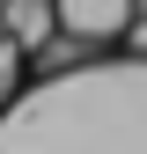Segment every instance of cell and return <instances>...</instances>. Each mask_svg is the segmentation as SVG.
<instances>
[{
    "instance_id": "5b68a950",
    "label": "cell",
    "mask_w": 147,
    "mask_h": 154,
    "mask_svg": "<svg viewBox=\"0 0 147 154\" xmlns=\"http://www.w3.org/2000/svg\"><path fill=\"white\" fill-rule=\"evenodd\" d=\"M140 15H147V0H140Z\"/></svg>"
},
{
    "instance_id": "7a4b0ae2",
    "label": "cell",
    "mask_w": 147,
    "mask_h": 154,
    "mask_svg": "<svg viewBox=\"0 0 147 154\" xmlns=\"http://www.w3.org/2000/svg\"><path fill=\"white\" fill-rule=\"evenodd\" d=\"M0 15H8V44L22 51V59H37V51L59 37V8H52V0H8Z\"/></svg>"
},
{
    "instance_id": "6da1fadb",
    "label": "cell",
    "mask_w": 147,
    "mask_h": 154,
    "mask_svg": "<svg viewBox=\"0 0 147 154\" xmlns=\"http://www.w3.org/2000/svg\"><path fill=\"white\" fill-rule=\"evenodd\" d=\"M59 8V37L74 44H110L140 22V0H52Z\"/></svg>"
},
{
    "instance_id": "52a82bcc",
    "label": "cell",
    "mask_w": 147,
    "mask_h": 154,
    "mask_svg": "<svg viewBox=\"0 0 147 154\" xmlns=\"http://www.w3.org/2000/svg\"><path fill=\"white\" fill-rule=\"evenodd\" d=\"M0 8H8V0H0Z\"/></svg>"
},
{
    "instance_id": "3957f363",
    "label": "cell",
    "mask_w": 147,
    "mask_h": 154,
    "mask_svg": "<svg viewBox=\"0 0 147 154\" xmlns=\"http://www.w3.org/2000/svg\"><path fill=\"white\" fill-rule=\"evenodd\" d=\"M125 51H133V59L147 66V15H140V22H133V29H125Z\"/></svg>"
},
{
    "instance_id": "277c9868",
    "label": "cell",
    "mask_w": 147,
    "mask_h": 154,
    "mask_svg": "<svg viewBox=\"0 0 147 154\" xmlns=\"http://www.w3.org/2000/svg\"><path fill=\"white\" fill-rule=\"evenodd\" d=\"M0 51H8V15H0Z\"/></svg>"
},
{
    "instance_id": "8992f818",
    "label": "cell",
    "mask_w": 147,
    "mask_h": 154,
    "mask_svg": "<svg viewBox=\"0 0 147 154\" xmlns=\"http://www.w3.org/2000/svg\"><path fill=\"white\" fill-rule=\"evenodd\" d=\"M0 103H8V95H0Z\"/></svg>"
}]
</instances>
